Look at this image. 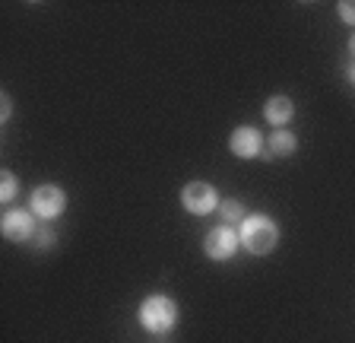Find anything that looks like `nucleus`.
<instances>
[{"mask_svg":"<svg viewBox=\"0 0 355 343\" xmlns=\"http://www.w3.org/2000/svg\"><path fill=\"white\" fill-rule=\"evenodd\" d=\"M137 321H140V328L146 331V334L162 337V334H171V331H175V324L181 321V308H178V302L171 296L153 292V296H146L140 302Z\"/></svg>","mask_w":355,"mask_h":343,"instance_id":"1","label":"nucleus"},{"mask_svg":"<svg viewBox=\"0 0 355 343\" xmlns=\"http://www.w3.org/2000/svg\"><path fill=\"white\" fill-rule=\"evenodd\" d=\"M238 239H241V248L248 254L263 258V254H270L279 245V226H276L273 217H266V213H248L244 223L238 226Z\"/></svg>","mask_w":355,"mask_h":343,"instance_id":"2","label":"nucleus"},{"mask_svg":"<svg viewBox=\"0 0 355 343\" xmlns=\"http://www.w3.org/2000/svg\"><path fill=\"white\" fill-rule=\"evenodd\" d=\"M29 210L42 223H54L58 217H64V210H67V191L60 185H51V181L38 185L29 194Z\"/></svg>","mask_w":355,"mask_h":343,"instance_id":"3","label":"nucleus"},{"mask_svg":"<svg viewBox=\"0 0 355 343\" xmlns=\"http://www.w3.org/2000/svg\"><path fill=\"white\" fill-rule=\"evenodd\" d=\"M219 191L209 181H191V185L181 187V207L191 217H209V213L219 210Z\"/></svg>","mask_w":355,"mask_h":343,"instance_id":"4","label":"nucleus"},{"mask_svg":"<svg viewBox=\"0 0 355 343\" xmlns=\"http://www.w3.org/2000/svg\"><path fill=\"white\" fill-rule=\"evenodd\" d=\"M241 248V239H238V229L235 226H213L207 232V239H203V254H207L209 261H232Z\"/></svg>","mask_w":355,"mask_h":343,"instance_id":"5","label":"nucleus"},{"mask_svg":"<svg viewBox=\"0 0 355 343\" xmlns=\"http://www.w3.org/2000/svg\"><path fill=\"white\" fill-rule=\"evenodd\" d=\"M0 232H3V239L7 242H32L38 232V223H35V213L32 210H7L3 219H0Z\"/></svg>","mask_w":355,"mask_h":343,"instance_id":"6","label":"nucleus"},{"mask_svg":"<svg viewBox=\"0 0 355 343\" xmlns=\"http://www.w3.org/2000/svg\"><path fill=\"white\" fill-rule=\"evenodd\" d=\"M263 147H266V137L254 124H241L229 134V149H232V156H238V159L263 156Z\"/></svg>","mask_w":355,"mask_h":343,"instance_id":"7","label":"nucleus"},{"mask_svg":"<svg viewBox=\"0 0 355 343\" xmlns=\"http://www.w3.org/2000/svg\"><path fill=\"white\" fill-rule=\"evenodd\" d=\"M263 118L273 124V131H282V127L288 124V121L295 118V102L288 96H270L266 99V105H263Z\"/></svg>","mask_w":355,"mask_h":343,"instance_id":"8","label":"nucleus"},{"mask_svg":"<svg viewBox=\"0 0 355 343\" xmlns=\"http://www.w3.org/2000/svg\"><path fill=\"white\" fill-rule=\"evenodd\" d=\"M298 149V137L282 127V131H273V134L266 137V156H292Z\"/></svg>","mask_w":355,"mask_h":343,"instance_id":"9","label":"nucleus"},{"mask_svg":"<svg viewBox=\"0 0 355 343\" xmlns=\"http://www.w3.org/2000/svg\"><path fill=\"white\" fill-rule=\"evenodd\" d=\"M244 217H248V210H244V203L241 201H235V197H229V201H222L219 203V219L225 226H241L244 223Z\"/></svg>","mask_w":355,"mask_h":343,"instance_id":"10","label":"nucleus"},{"mask_svg":"<svg viewBox=\"0 0 355 343\" xmlns=\"http://www.w3.org/2000/svg\"><path fill=\"white\" fill-rule=\"evenodd\" d=\"M16 194H19V178H16V172L3 169L0 172V203H13Z\"/></svg>","mask_w":355,"mask_h":343,"instance_id":"11","label":"nucleus"},{"mask_svg":"<svg viewBox=\"0 0 355 343\" xmlns=\"http://www.w3.org/2000/svg\"><path fill=\"white\" fill-rule=\"evenodd\" d=\"M54 242H58V232H54L48 223L38 226V232H35V239H32V245H35V248H51Z\"/></svg>","mask_w":355,"mask_h":343,"instance_id":"12","label":"nucleus"},{"mask_svg":"<svg viewBox=\"0 0 355 343\" xmlns=\"http://www.w3.org/2000/svg\"><path fill=\"white\" fill-rule=\"evenodd\" d=\"M336 13H340V19L346 26H355V0H340V3H336Z\"/></svg>","mask_w":355,"mask_h":343,"instance_id":"13","label":"nucleus"},{"mask_svg":"<svg viewBox=\"0 0 355 343\" xmlns=\"http://www.w3.org/2000/svg\"><path fill=\"white\" fill-rule=\"evenodd\" d=\"M10 118H13V99H10V92H0V121L7 124Z\"/></svg>","mask_w":355,"mask_h":343,"instance_id":"14","label":"nucleus"},{"mask_svg":"<svg viewBox=\"0 0 355 343\" xmlns=\"http://www.w3.org/2000/svg\"><path fill=\"white\" fill-rule=\"evenodd\" d=\"M346 76H349V83H352V86H355V60H352V64H349V70H346Z\"/></svg>","mask_w":355,"mask_h":343,"instance_id":"15","label":"nucleus"},{"mask_svg":"<svg viewBox=\"0 0 355 343\" xmlns=\"http://www.w3.org/2000/svg\"><path fill=\"white\" fill-rule=\"evenodd\" d=\"M346 48H349V58H352V60H355V35H352V38H349V45H346Z\"/></svg>","mask_w":355,"mask_h":343,"instance_id":"16","label":"nucleus"}]
</instances>
